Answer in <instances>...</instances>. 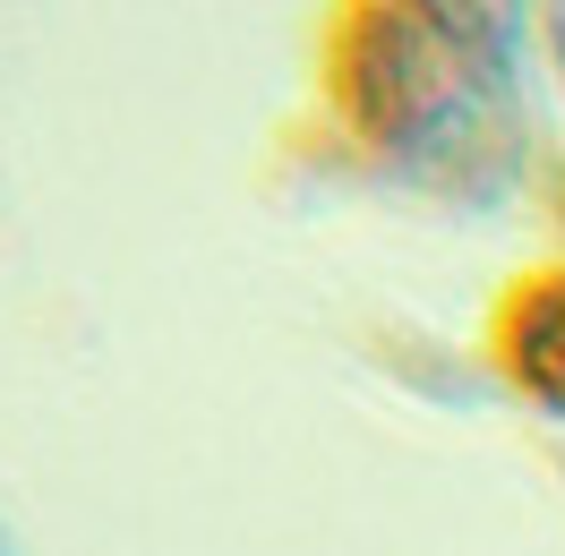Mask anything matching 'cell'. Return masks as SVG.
I'll list each match as a JSON object with an SVG mask.
<instances>
[{
	"label": "cell",
	"mask_w": 565,
	"mask_h": 556,
	"mask_svg": "<svg viewBox=\"0 0 565 556\" xmlns=\"http://www.w3.org/2000/svg\"><path fill=\"white\" fill-rule=\"evenodd\" d=\"M540 26H548V61L565 77V0H540Z\"/></svg>",
	"instance_id": "cell-4"
},
{
	"label": "cell",
	"mask_w": 565,
	"mask_h": 556,
	"mask_svg": "<svg viewBox=\"0 0 565 556\" xmlns=\"http://www.w3.org/2000/svg\"><path fill=\"white\" fill-rule=\"evenodd\" d=\"M505 368L540 411L565 419V275H540L505 309Z\"/></svg>",
	"instance_id": "cell-2"
},
{
	"label": "cell",
	"mask_w": 565,
	"mask_h": 556,
	"mask_svg": "<svg viewBox=\"0 0 565 556\" xmlns=\"http://www.w3.org/2000/svg\"><path fill=\"white\" fill-rule=\"evenodd\" d=\"M446 26H462L471 43H489L505 61H523V26H531V0H428Z\"/></svg>",
	"instance_id": "cell-3"
},
{
	"label": "cell",
	"mask_w": 565,
	"mask_h": 556,
	"mask_svg": "<svg viewBox=\"0 0 565 556\" xmlns=\"http://www.w3.org/2000/svg\"><path fill=\"white\" fill-rule=\"evenodd\" d=\"M523 61L446 26L428 0H352L334 26V111L386 172L489 189L523 138Z\"/></svg>",
	"instance_id": "cell-1"
},
{
	"label": "cell",
	"mask_w": 565,
	"mask_h": 556,
	"mask_svg": "<svg viewBox=\"0 0 565 556\" xmlns=\"http://www.w3.org/2000/svg\"><path fill=\"white\" fill-rule=\"evenodd\" d=\"M0 556H18V548H9V531H0Z\"/></svg>",
	"instance_id": "cell-5"
}]
</instances>
